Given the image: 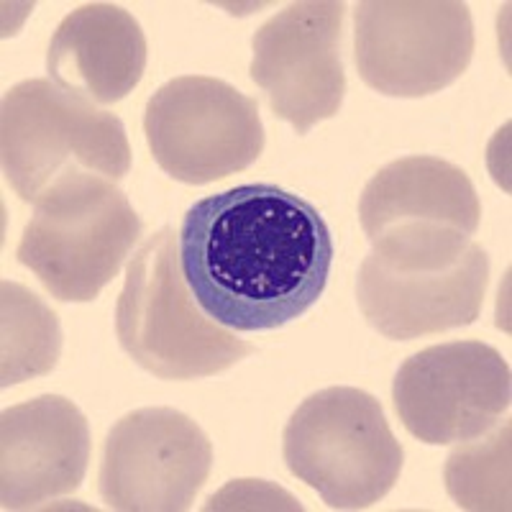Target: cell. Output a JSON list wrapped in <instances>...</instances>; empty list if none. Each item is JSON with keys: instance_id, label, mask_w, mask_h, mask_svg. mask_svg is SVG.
I'll use <instances>...</instances> for the list:
<instances>
[{"instance_id": "cell-1", "label": "cell", "mask_w": 512, "mask_h": 512, "mask_svg": "<svg viewBox=\"0 0 512 512\" xmlns=\"http://www.w3.org/2000/svg\"><path fill=\"white\" fill-rule=\"evenodd\" d=\"M177 249L200 310L241 333L303 318L326 292L333 267V236L318 208L269 182L190 205Z\"/></svg>"}, {"instance_id": "cell-16", "label": "cell", "mask_w": 512, "mask_h": 512, "mask_svg": "<svg viewBox=\"0 0 512 512\" xmlns=\"http://www.w3.org/2000/svg\"><path fill=\"white\" fill-rule=\"evenodd\" d=\"M446 487L466 510H510V425L489 443L466 441L451 451Z\"/></svg>"}, {"instance_id": "cell-3", "label": "cell", "mask_w": 512, "mask_h": 512, "mask_svg": "<svg viewBox=\"0 0 512 512\" xmlns=\"http://www.w3.org/2000/svg\"><path fill=\"white\" fill-rule=\"evenodd\" d=\"M121 349L144 372L169 382L205 379L236 367L254 346L195 303L180 267L175 228L162 226L136 249L116 303Z\"/></svg>"}, {"instance_id": "cell-8", "label": "cell", "mask_w": 512, "mask_h": 512, "mask_svg": "<svg viewBox=\"0 0 512 512\" xmlns=\"http://www.w3.org/2000/svg\"><path fill=\"white\" fill-rule=\"evenodd\" d=\"M144 134L159 169L185 185L236 175L264 152L256 100L205 75H182L162 85L146 103Z\"/></svg>"}, {"instance_id": "cell-12", "label": "cell", "mask_w": 512, "mask_h": 512, "mask_svg": "<svg viewBox=\"0 0 512 512\" xmlns=\"http://www.w3.org/2000/svg\"><path fill=\"white\" fill-rule=\"evenodd\" d=\"M90 428L75 402L41 395L0 415V507L34 510L88 474Z\"/></svg>"}, {"instance_id": "cell-6", "label": "cell", "mask_w": 512, "mask_h": 512, "mask_svg": "<svg viewBox=\"0 0 512 512\" xmlns=\"http://www.w3.org/2000/svg\"><path fill=\"white\" fill-rule=\"evenodd\" d=\"M282 454L333 510L372 507L395 487L405 461L382 402L359 387L310 395L287 420Z\"/></svg>"}, {"instance_id": "cell-7", "label": "cell", "mask_w": 512, "mask_h": 512, "mask_svg": "<svg viewBox=\"0 0 512 512\" xmlns=\"http://www.w3.org/2000/svg\"><path fill=\"white\" fill-rule=\"evenodd\" d=\"M472 11L459 0H364L354 11L361 80L387 98H425L472 64Z\"/></svg>"}, {"instance_id": "cell-13", "label": "cell", "mask_w": 512, "mask_h": 512, "mask_svg": "<svg viewBox=\"0 0 512 512\" xmlns=\"http://www.w3.org/2000/svg\"><path fill=\"white\" fill-rule=\"evenodd\" d=\"M146 36L126 8L85 3L54 31L47 52L52 82L93 105L126 98L144 77Z\"/></svg>"}, {"instance_id": "cell-2", "label": "cell", "mask_w": 512, "mask_h": 512, "mask_svg": "<svg viewBox=\"0 0 512 512\" xmlns=\"http://www.w3.org/2000/svg\"><path fill=\"white\" fill-rule=\"evenodd\" d=\"M489 256L446 226H400L372 241L356 300L374 331L392 341L472 326L482 313Z\"/></svg>"}, {"instance_id": "cell-4", "label": "cell", "mask_w": 512, "mask_h": 512, "mask_svg": "<svg viewBox=\"0 0 512 512\" xmlns=\"http://www.w3.org/2000/svg\"><path fill=\"white\" fill-rule=\"evenodd\" d=\"M0 162L18 198L36 205L72 177L123 180L131 169V146L116 113L34 77L3 95Z\"/></svg>"}, {"instance_id": "cell-15", "label": "cell", "mask_w": 512, "mask_h": 512, "mask_svg": "<svg viewBox=\"0 0 512 512\" xmlns=\"http://www.w3.org/2000/svg\"><path fill=\"white\" fill-rule=\"evenodd\" d=\"M62 354L59 318L36 292L18 282L0 285V387L44 377Z\"/></svg>"}, {"instance_id": "cell-9", "label": "cell", "mask_w": 512, "mask_h": 512, "mask_svg": "<svg viewBox=\"0 0 512 512\" xmlns=\"http://www.w3.org/2000/svg\"><path fill=\"white\" fill-rule=\"evenodd\" d=\"M392 400L410 436L428 446L477 441L510 410V364L482 341H448L410 356Z\"/></svg>"}, {"instance_id": "cell-11", "label": "cell", "mask_w": 512, "mask_h": 512, "mask_svg": "<svg viewBox=\"0 0 512 512\" xmlns=\"http://www.w3.org/2000/svg\"><path fill=\"white\" fill-rule=\"evenodd\" d=\"M344 16L341 0H300L269 18L251 41V80L297 134L338 116L344 105Z\"/></svg>"}, {"instance_id": "cell-14", "label": "cell", "mask_w": 512, "mask_h": 512, "mask_svg": "<svg viewBox=\"0 0 512 512\" xmlns=\"http://www.w3.org/2000/svg\"><path fill=\"white\" fill-rule=\"evenodd\" d=\"M367 239L400 226H446L474 236L482 203L464 169L438 157H402L367 182L359 200Z\"/></svg>"}, {"instance_id": "cell-5", "label": "cell", "mask_w": 512, "mask_h": 512, "mask_svg": "<svg viewBox=\"0 0 512 512\" xmlns=\"http://www.w3.org/2000/svg\"><path fill=\"white\" fill-rule=\"evenodd\" d=\"M139 236L141 218L126 192L108 177L80 175L34 205L16 256L59 303H93Z\"/></svg>"}, {"instance_id": "cell-10", "label": "cell", "mask_w": 512, "mask_h": 512, "mask_svg": "<svg viewBox=\"0 0 512 512\" xmlns=\"http://www.w3.org/2000/svg\"><path fill=\"white\" fill-rule=\"evenodd\" d=\"M213 469V446L190 415L141 408L123 415L103 443L100 497L108 510L185 512Z\"/></svg>"}]
</instances>
